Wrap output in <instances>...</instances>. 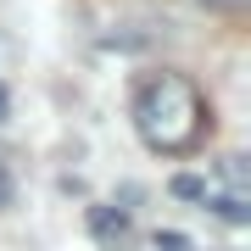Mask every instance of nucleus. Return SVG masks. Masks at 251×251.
<instances>
[{"label":"nucleus","instance_id":"1","mask_svg":"<svg viewBox=\"0 0 251 251\" xmlns=\"http://www.w3.org/2000/svg\"><path fill=\"white\" fill-rule=\"evenodd\" d=\"M134 128H140V140L151 145V151H168V156L201 145V134H206V106H201L196 84L179 78V73L151 78V84L134 95Z\"/></svg>","mask_w":251,"mask_h":251},{"label":"nucleus","instance_id":"2","mask_svg":"<svg viewBox=\"0 0 251 251\" xmlns=\"http://www.w3.org/2000/svg\"><path fill=\"white\" fill-rule=\"evenodd\" d=\"M90 234H95L106 251H128L134 224H128V212H117V206H90Z\"/></svg>","mask_w":251,"mask_h":251},{"label":"nucleus","instance_id":"3","mask_svg":"<svg viewBox=\"0 0 251 251\" xmlns=\"http://www.w3.org/2000/svg\"><path fill=\"white\" fill-rule=\"evenodd\" d=\"M206 206H212L224 224H251V206H246V196H240V190H234V196H212Z\"/></svg>","mask_w":251,"mask_h":251},{"label":"nucleus","instance_id":"4","mask_svg":"<svg viewBox=\"0 0 251 251\" xmlns=\"http://www.w3.org/2000/svg\"><path fill=\"white\" fill-rule=\"evenodd\" d=\"M173 196H179V201H206V179H196V173H179V179H173Z\"/></svg>","mask_w":251,"mask_h":251},{"label":"nucleus","instance_id":"5","mask_svg":"<svg viewBox=\"0 0 251 251\" xmlns=\"http://www.w3.org/2000/svg\"><path fill=\"white\" fill-rule=\"evenodd\" d=\"M151 246H156V251H196V240H190V234H179V229H156Z\"/></svg>","mask_w":251,"mask_h":251},{"label":"nucleus","instance_id":"6","mask_svg":"<svg viewBox=\"0 0 251 251\" xmlns=\"http://www.w3.org/2000/svg\"><path fill=\"white\" fill-rule=\"evenodd\" d=\"M6 201H11V179L0 173V206H6Z\"/></svg>","mask_w":251,"mask_h":251},{"label":"nucleus","instance_id":"7","mask_svg":"<svg viewBox=\"0 0 251 251\" xmlns=\"http://www.w3.org/2000/svg\"><path fill=\"white\" fill-rule=\"evenodd\" d=\"M6 106H11V95H6V84H0V117H6Z\"/></svg>","mask_w":251,"mask_h":251},{"label":"nucleus","instance_id":"8","mask_svg":"<svg viewBox=\"0 0 251 251\" xmlns=\"http://www.w3.org/2000/svg\"><path fill=\"white\" fill-rule=\"evenodd\" d=\"M206 6H246V0H206Z\"/></svg>","mask_w":251,"mask_h":251}]
</instances>
